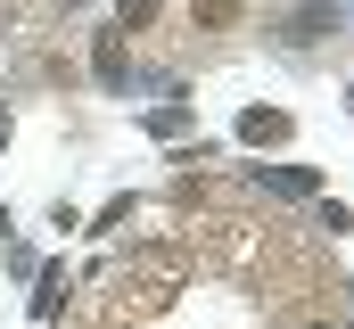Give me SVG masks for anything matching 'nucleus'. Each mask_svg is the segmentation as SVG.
<instances>
[{"label":"nucleus","instance_id":"nucleus-3","mask_svg":"<svg viewBox=\"0 0 354 329\" xmlns=\"http://www.w3.org/2000/svg\"><path fill=\"white\" fill-rule=\"evenodd\" d=\"M322 25H338V8H330V0H305V8L288 17V41H313Z\"/></svg>","mask_w":354,"mask_h":329},{"label":"nucleus","instance_id":"nucleus-1","mask_svg":"<svg viewBox=\"0 0 354 329\" xmlns=\"http://www.w3.org/2000/svg\"><path fill=\"white\" fill-rule=\"evenodd\" d=\"M239 140H256V149L288 140V115H280V107H248V115H239Z\"/></svg>","mask_w":354,"mask_h":329},{"label":"nucleus","instance_id":"nucleus-4","mask_svg":"<svg viewBox=\"0 0 354 329\" xmlns=\"http://www.w3.org/2000/svg\"><path fill=\"white\" fill-rule=\"evenodd\" d=\"M91 66H99V82H124V75H132V66H124V33H99Z\"/></svg>","mask_w":354,"mask_h":329},{"label":"nucleus","instance_id":"nucleus-5","mask_svg":"<svg viewBox=\"0 0 354 329\" xmlns=\"http://www.w3.org/2000/svg\"><path fill=\"white\" fill-rule=\"evenodd\" d=\"M115 17H124V33H132V25H149V17H157V0H115Z\"/></svg>","mask_w":354,"mask_h":329},{"label":"nucleus","instance_id":"nucleus-2","mask_svg":"<svg viewBox=\"0 0 354 329\" xmlns=\"http://www.w3.org/2000/svg\"><path fill=\"white\" fill-rule=\"evenodd\" d=\"M256 181L280 198H313V173H297V164H256Z\"/></svg>","mask_w":354,"mask_h":329}]
</instances>
